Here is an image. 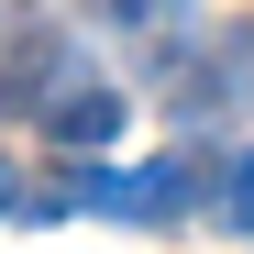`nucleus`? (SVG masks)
I'll list each match as a JSON object with an SVG mask.
<instances>
[{
	"instance_id": "obj_5",
	"label": "nucleus",
	"mask_w": 254,
	"mask_h": 254,
	"mask_svg": "<svg viewBox=\"0 0 254 254\" xmlns=\"http://www.w3.org/2000/svg\"><path fill=\"white\" fill-rule=\"evenodd\" d=\"M11 199H22V166H11V155H0V221H11Z\"/></svg>"
},
{
	"instance_id": "obj_1",
	"label": "nucleus",
	"mask_w": 254,
	"mask_h": 254,
	"mask_svg": "<svg viewBox=\"0 0 254 254\" xmlns=\"http://www.w3.org/2000/svg\"><path fill=\"white\" fill-rule=\"evenodd\" d=\"M243 56H254L243 33L166 56V111H177V122H221V111H243Z\"/></svg>"
},
{
	"instance_id": "obj_4",
	"label": "nucleus",
	"mask_w": 254,
	"mask_h": 254,
	"mask_svg": "<svg viewBox=\"0 0 254 254\" xmlns=\"http://www.w3.org/2000/svg\"><path fill=\"white\" fill-rule=\"evenodd\" d=\"M77 11H100V22H144L155 0H77Z\"/></svg>"
},
{
	"instance_id": "obj_3",
	"label": "nucleus",
	"mask_w": 254,
	"mask_h": 254,
	"mask_svg": "<svg viewBox=\"0 0 254 254\" xmlns=\"http://www.w3.org/2000/svg\"><path fill=\"white\" fill-rule=\"evenodd\" d=\"M33 122H45V144H56V155H100V144L122 133V89L77 77V89H56V100L33 111Z\"/></svg>"
},
{
	"instance_id": "obj_2",
	"label": "nucleus",
	"mask_w": 254,
	"mask_h": 254,
	"mask_svg": "<svg viewBox=\"0 0 254 254\" xmlns=\"http://www.w3.org/2000/svg\"><path fill=\"white\" fill-rule=\"evenodd\" d=\"M77 77H89V66L66 56L56 22H11V56H0V111H45L56 89H77Z\"/></svg>"
}]
</instances>
